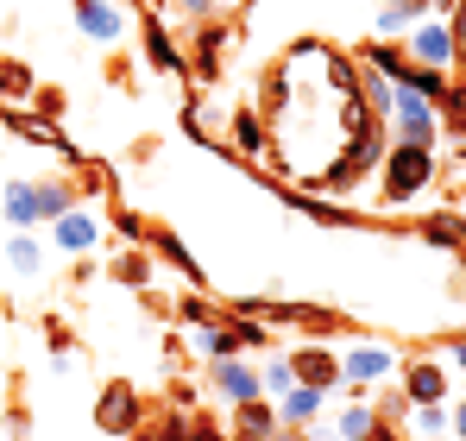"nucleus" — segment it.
I'll return each mask as SVG.
<instances>
[{"mask_svg": "<svg viewBox=\"0 0 466 441\" xmlns=\"http://www.w3.org/2000/svg\"><path fill=\"white\" fill-rule=\"evenodd\" d=\"M429 183H435V151H429V146H403V139H397V146L385 151V190H379L385 209L416 202Z\"/></svg>", "mask_w": 466, "mask_h": 441, "instance_id": "obj_1", "label": "nucleus"}, {"mask_svg": "<svg viewBox=\"0 0 466 441\" xmlns=\"http://www.w3.org/2000/svg\"><path fill=\"white\" fill-rule=\"evenodd\" d=\"M390 114H397V139H403V146H435L441 114H435V101H429V95H416V88H403V82H397Z\"/></svg>", "mask_w": 466, "mask_h": 441, "instance_id": "obj_2", "label": "nucleus"}, {"mask_svg": "<svg viewBox=\"0 0 466 441\" xmlns=\"http://www.w3.org/2000/svg\"><path fill=\"white\" fill-rule=\"evenodd\" d=\"M95 429H101V436H133V429H139V397H133V385H107V391L95 397Z\"/></svg>", "mask_w": 466, "mask_h": 441, "instance_id": "obj_3", "label": "nucleus"}, {"mask_svg": "<svg viewBox=\"0 0 466 441\" xmlns=\"http://www.w3.org/2000/svg\"><path fill=\"white\" fill-rule=\"evenodd\" d=\"M410 64H429V70L454 64V38H448V26H429V19H416V32H410Z\"/></svg>", "mask_w": 466, "mask_h": 441, "instance_id": "obj_4", "label": "nucleus"}, {"mask_svg": "<svg viewBox=\"0 0 466 441\" xmlns=\"http://www.w3.org/2000/svg\"><path fill=\"white\" fill-rule=\"evenodd\" d=\"M233 441H271L278 436V410L265 404V397H246V404H233Z\"/></svg>", "mask_w": 466, "mask_h": 441, "instance_id": "obj_5", "label": "nucleus"}, {"mask_svg": "<svg viewBox=\"0 0 466 441\" xmlns=\"http://www.w3.org/2000/svg\"><path fill=\"white\" fill-rule=\"evenodd\" d=\"M390 372V347H353L347 360H340V385L347 391H366L372 378H385Z\"/></svg>", "mask_w": 466, "mask_h": 441, "instance_id": "obj_6", "label": "nucleus"}, {"mask_svg": "<svg viewBox=\"0 0 466 441\" xmlns=\"http://www.w3.org/2000/svg\"><path fill=\"white\" fill-rule=\"evenodd\" d=\"M76 19L95 45H114L120 38V6H107V0H76Z\"/></svg>", "mask_w": 466, "mask_h": 441, "instance_id": "obj_7", "label": "nucleus"}, {"mask_svg": "<svg viewBox=\"0 0 466 441\" xmlns=\"http://www.w3.org/2000/svg\"><path fill=\"white\" fill-rule=\"evenodd\" d=\"M215 385H221V397H228V404L265 397V378H252V372L239 366V360H215Z\"/></svg>", "mask_w": 466, "mask_h": 441, "instance_id": "obj_8", "label": "nucleus"}, {"mask_svg": "<svg viewBox=\"0 0 466 441\" xmlns=\"http://www.w3.org/2000/svg\"><path fill=\"white\" fill-rule=\"evenodd\" d=\"M441 391H448V378H441V366L416 360V366L403 372V397H410V404H441Z\"/></svg>", "mask_w": 466, "mask_h": 441, "instance_id": "obj_9", "label": "nucleus"}, {"mask_svg": "<svg viewBox=\"0 0 466 441\" xmlns=\"http://www.w3.org/2000/svg\"><path fill=\"white\" fill-rule=\"evenodd\" d=\"M290 366H297V385H321V391H328V385H340V360H334L328 347H309V354H297Z\"/></svg>", "mask_w": 466, "mask_h": 441, "instance_id": "obj_10", "label": "nucleus"}, {"mask_svg": "<svg viewBox=\"0 0 466 441\" xmlns=\"http://www.w3.org/2000/svg\"><path fill=\"white\" fill-rule=\"evenodd\" d=\"M146 64H152V70H183V51H177V45H170V32H164V19H146Z\"/></svg>", "mask_w": 466, "mask_h": 441, "instance_id": "obj_11", "label": "nucleus"}, {"mask_svg": "<svg viewBox=\"0 0 466 441\" xmlns=\"http://www.w3.org/2000/svg\"><path fill=\"white\" fill-rule=\"evenodd\" d=\"M0 215H6L13 227H19V233H25V227L38 220V190H32V183H6V196H0Z\"/></svg>", "mask_w": 466, "mask_h": 441, "instance_id": "obj_12", "label": "nucleus"}, {"mask_svg": "<svg viewBox=\"0 0 466 441\" xmlns=\"http://www.w3.org/2000/svg\"><path fill=\"white\" fill-rule=\"evenodd\" d=\"M284 202H290V209H303V215L309 220H321V227H353V209H334V202H321V196H297V190H284Z\"/></svg>", "mask_w": 466, "mask_h": 441, "instance_id": "obj_13", "label": "nucleus"}, {"mask_svg": "<svg viewBox=\"0 0 466 441\" xmlns=\"http://www.w3.org/2000/svg\"><path fill=\"white\" fill-rule=\"evenodd\" d=\"M51 240H57L64 252H88V246H95V220H88V215H70V209H64V215H57V233H51Z\"/></svg>", "mask_w": 466, "mask_h": 441, "instance_id": "obj_14", "label": "nucleus"}, {"mask_svg": "<svg viewBox=\"0 0 466 441\" xmlns=\"http://www.w3.org/2000/svg\"><path fill=\"white\" fill-rule=\"evenodd\" d=\"M233 146L246 151V158H265V120H258L252 108H239V114H233Z\"/></svg>", "mask_w": 466, "mask_h": 441, "instance_id": "obj_15", "label": "nucleus"}, {"mask_svg": "<svg viewBox=\"0 0 466 441\" xmlns=\"http://www.w3.org/2000/svg\"><path fill=\"white\" fill-rule=\"evenodd\" d=\"M321 397H328L321 385H290L284 391V423H309L315 410H321Z\"/></svg>", "mask_w": 466, "mask_h": 441, "instance_id": "obj_16", "label": "nucleus"}, {"mask_svg": "<svg viewBox=\"0 0 466 441\" xmlns=\"http://www.w3.org/2000/svg\"><path fill=\"white\" fill-rule=\"evenodd\" d=\"M422 240H429V246H448V252H454V246L466 240V220H461V215H429V220H422Z\"/></svg>", "mask_w": 466, "mask_h": 441, "instance_id": "obj_17", "label": "nucleus"}, {"mask_svg": "<svg viewBox=\"0 0 466 441\" xmlns=\"http://www.w3.org/2000/svg\"><path fill=\"white\" fill-rule=\"evenodd\" d=\"M416 19H429V0H390L385 13H379V32H403Z\"/></svg>", "mask_w": 466, "mask_h": 441, "instance_id": "obj_18", "label": "nucleus"}, {"mask_svg": "<svg viewBox=\"0 0 466 441\" xmlns=\"http://www.w3.org/2000/svg\"><path fill=\"white\" fill-rule=\"evenodd\" d=\"M435 114H441L448 133H466V82H448V95L435 101Z\"/></svg>", "mask_w": 466, "mask_h": 441, "instance_id": "obj_19", "label": "nucleus"}, {"mask_svg": "<svg viewBox=\"0 0 466 441\" xmlns=\"http://www.w3.org/2000/svg\"><path fill=\"white\" fill-rule=\"evenodd\" d=\"M366 70H379V76H390V82H397V76L410 70V57H403L397 45H385V38H379V45H366Z\"/></svg>", "mask_w": 466, "mask_h": 441, "instance_id": "obj_20", "label": "nucleus"}, {"mask_svg": "<svg viewBox=\"0 0 466 441\" xmlns=\"http://www.w3.org/2000/svg\"><path fill=\"white\" fill-rule=\"evenodd\" d=\"M146 240L157 246V259H170V265H177V272H183L189 284H202V272H196V259L183 252V240H170V233H146Z\"/></svg>", "mask_w": 466, "mask_h": 441, "instance_id": "obj_21", "label": "nucleus"}, {"mask_svg": "<svg viewBox=\"0 0 466 441\" xmlns=\"http://www.w3.org/2000/svg\"><path fill=\"white\" fill-rule=\"evenodd\" d=\"M133 436H139V441H189V423L164 410V416H152V423H139Z\"/></svg>", "mask_w": 466, "mask_h": 441, "instance_id": "obj_22", "label": "nucleus"}, {"mask_svg": "<svg viewBox=\"0 0 466 441\" xmlns=\"http://www.w3.org/2000/svg\"><path fill=\"white\" fill-rule=\"evenodd\" d=\"M19 95H32V70L19 57H0V101H19Z\"/></svg>", "mask_w": 466, "mask_h": 441, "instance_id": "obj_23", "label": "nucleus"}, {"mask_svg": "<svg viewBox=\"0 0 466 441\" xmlns=\"http://www.w3.org/2000/svg\"><path fill=\"white\" fill-rule=\"evenodd\" d=\"M64 209H70V190H64V183H45V190H38V220H57Z\"/></svg>", "mask_w": 466, "mask_h": 441, "instance_id": "obj_24", "label": "nucleus"}, {"mask_svg": "<svg viewBox=\"0 0 466 441\" xmlns=\"http://www.w3.org/2000/svg\"><path fill=\"white\" fill-rule=\"evenodd\" d=\"M372 423H379V416H372L366 404H353V410L340 416V436H347V441H366V436H372Z\"/></svg>", "mask_w": 466, "mask_h": 441, "instance_id": "obj_25", "label": "nucleus"}, {"mask_svg": "<svg viewBox=\"0 0 466 441\" xmlns=\"http://www.w3.org/2000/svg\"><path fill=\"white\" fill-rule=\"evenodd\" d=\"M6 259H13V272H25V278L38 272V246H32L25 233H13V246H6Z\"/></svg>", "mask_w": 466, "mask_h": 441, "instance_id": "obj_26", "label": "nucleus"}, {"mask_svg": "<svg viewBox=\"0 0 466 441\" xmlns=\"http://www.w3.org/2000/svg\"><path fill=\"white\" fill-rule=\"evenodd\" d=\"M265 385H271V397H284V391L297 385V366H290V360H271V372H265Z\"/></svg>", "mask_w": 466, "mask_h": 441, "instance_id": "obj_27", "label": "nucleus"}, {"mask_svg": "<svg viewBox=\"0 0 466 441\" xmlns=\"http://www.w3.org/2000/svg\"><path fill=\"white\" fill-rule=\"evenodd\" d=\"M177 315H183V322H189V328H208V322H215V309H208V303H202V296H189V303H183V309H177Z\"/></svg>", "mask_w": 466, "mask_h": 441, "instance_id": "obj_28", "label": "nucleus"}, {"mask_svg": "<svg viewBox=\"0 0 466 441\" xmlns=\"http://www.w3.org/2000/svg\"><path fill=\"white\" fill-rule=\"evenodd\" d=\"M448 38H454V57L466 64V0L454 6V26H448Z\"/></svg>", "mask_w": 466, "mask_h": 441, "instance_id": "obj_29", "label": "nucleus"}, {"mask_svg": "<svg viewBox=\"0 0 466 441\" xmlns=\"http://www.w3.org/2000/svg\"><path fill=\"white\" fill-rule=\"evenodd\" d=\"M114 272H120V278H127V284H133V291H139V284H146V278H152V265H146V259H127V265H114Z\"/></svg>", "mask_w": 466, "mask_h": 441, "instance_id": "obj_30", "label": "nucleus"}, {"mask_svg": "<svg viewBox=\"0 0 466 441\" xmlns=\"http://www.w3.org/2000/svg\"><path fill=\"white\" fill-rule=\"evenodd\" d=\"M120 233H127V240H146V220L133 215V209H120Z\"/></svg>", "mask_w": 466, "mask_h": 441, "instance_id": "obj_31", "label": "nucleus"}, {"mask_svg": "<svg viewBox=\"0 0 466 441\" xmlns=\"http://www.w3.org/2000/svg\"><path fill=\"white\" fill-rule=\"evenodd\" d=\"M177 13H189V19H208V13H215V0H177Z\"/></svg>", "mask_w": 466, "mask_h": 441, "instance_id": "obj_32", "label": "nucleus"}, {"mask_svg": "<svg viewBox=\"0 0 466 441\" xmlns=\"http://www.w3.org/2000/svg\"><path fill=\"white\" fill-rule=\"evenodd\" d=\"M189 441H228V436H221L215 423H189Z\"/></svg>", "mask_w": 466, "mask_h": 441, "instance_id": "obj_33", "label": "nucleus"}, {"mask_svg": "<svg viewBox=\"0 0 466 441\" xmlns=\"http://www.w3.org/2000/svg\"><path fill=\"white\" fill-rule=\"evenodd\" d=\"M366 441H397V429H379V423H372V436Z\"/></svg>", "mask_w": 466, "mask_h": 441, "instance_id": "obj_34", "label": "nucleus"}, {"mask_svg": "<svg viewBox=\"0 0 466 441\" xmlns=\"http://www.w3.org/2000/svg\"><path fill=\"white\" fill-rule=\"evenodd\" d=\"M454 366H466V334H461V341H454Z\"/></svg>", "mask_w": 466, "mask_h": 441, "instance_id": "obj_35", "label": "nucleus"}, {"mask_svg": "<svg viewBox=\"0 0 466 441\" xmlns=\"http://www.w3.org/2000/svg\"><path fill=\"white\" fill-rule=\"evenodd\" d=\"M271 441H309V436H297V429H278V436H271Z\"/></svg>", "mask_w": 466, "mask_h": 441, "instance_id": "obj_36", "label": "nucleus"}, {"mask_svg": "<svg viewBox=\"0 0 466 441\" xmlns=\"http://www.w3.org/2000/svg\"><path fill=\"white\" fill-rule=\"evenodd\" d=\"M429 6H441V13H454V6H461V0H429Z\"/></svg>", "mask_w": 466, "mask_h": 441, "instance_id": "obj_37", "label": "nucleus"}, {"mask_svg": "<svg viewBox=\"0 0 466 441\" xmlns=\"http://www.w3.org/2000/svg\"><path fill=\"white\" fill-rule=\"evenodd\" d=\"M454 429H461V441H466V410H461V416H454Z\"/></svg>", "mask_w": 466, "mask_h": 441, "instance_id": "obj_38", "label": "nucleus"}, {"mask_svg": "<svg viewBox=\"0 0 466 441\" xmlns=\"http://www.w3.org/2000/svg\"><path fill=\"white\" fill-rule=\"evenodd\" d=\"M215 6H228V0H215Z\"/></svg>", "mask_w": 466, "mask_h": 441, "instance_id": "obj_39", "label": "nucleus"}]
</instances>
